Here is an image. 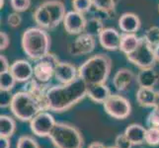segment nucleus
Returning a JSON list of instances; mask_svg holds the SVG:
<instances>
[{"mask_svg":"<svg viewBox=\"0 0 159 148\" xmlns=\"http://www.w3.org/2000/svg\"><path fill=\"white\" fill-rule=\"evenodd\" d=\"M115 145L118 148H131L134 145L129 140V138L125 135V133L118 134L115 138Z\"/></svg>","mask_w":159,"mask_h":148,"instance_id":"obj_35","label":"nucleus"},{"mask_svg":"<svg viewBox=\"0 0 159 148\" xmlns=\"http://www.w3.org/2000/svg\"><path fill=\"white\" fill-rule=\"evenodd\" d=\"M106 148H118V147L116 145H114V146H107Z\"/></svg>","mask_w":159,"mask_h":148,"instance_id":"obj_44","label":"nucleus"},{"mask_svg":"<svg viewBox=\"0 0 159 148\" xmlns=\"http://www.w3.org/2000/svg\"><path fill=\"white\" fill-rule=\"evenodd\" d=\"M143 39L153 48L159 46V27L151 26L150 28L147 29L144 33Z\"/></svg>","mask_w":159,"mask_h":148,"instance_id":"obj_27","label":"nucleus"},{"mask_svg":"<svg viewBox=\"0 0 159 148\" xmlns=\"http://www.w3.org/2000/svg\"><path fill=\"white\" fill-rule=\"evenodd\" d=\"M154 53H155L156 60H157V61H159V46H157V47L154 48Z\"/></svg>","mask_w":159,"mask_h":148,"instance_id":"obj_41","label":"nucleus"},{"mask_svg":"<svg viewBox=\"0 0 159 148\" xmlns=\"http://www.w3.org/2000/svg\"><path fill=\"white\" fill-rule=\"evenodd\" d=\"M16 79L11 73V71L0 73V90H9L12 91L16 84Z\"/></svg>","mask_w":159,"mask_h":148,"instance_id":"obj_28","label":"nucleus"},{"mask_svg":"<svg viewBox=\"0 0 159 148\" xmlns=\"http://www.w3.org/2000/svg\"><path fill=\"white\" fill-rule=\"evenodd\" d=\"M141 26L139 17L134 13H124L119 19V27L125 34H135Z\"/></svg>","mask_w":159,"mask_h":148,"instance_id":"obj_17","label":"nucleus"},{"mask_svg":"<svg viewBox=\"0 0 159 148\" xmlns=\"http://www.w3.org/2000/svg\"><path fill=\"white\" fill-rule=\"evenodd\" d=\"M144 148H145V147H144Z\"/></svg>","mask_w":159,"mask_h":148,"instance_id":"obj_45","label":"nucleus"},{"mask_svg":"<svg viewBox=\"0 0 159 148\" xmlns=\"http://www.w3.org/2000/svg\"><path fill=\"white\" fill-rule=\"evenodd\" d=\"M11 142L8 137H0V148H10Z\"/></svg>","mask_w":159,"mask_h":148,"instance_id":"obj_39","label":"nucleus"},{"mask_svg":"<svg viewBox=\"0 0 159 148\" xmlns=\"http://www.w3.org/2000/svg\"><path fill=\"white\" fill-rule=\"evenodd\" d=\"M124 133L134 146H139L145 143L146 128L143 125L139 123H131L128 125Z\"/></svg>","mask_w":159,"mask_h":148,"instance_id":"obj_18","label":"nucleus"},{"mask_svg":"<svg viewBox=\"0 0 159 148\" xmlns=\"http://www.w3.org/2000/svg\"><path fill=\"white\" fill-rule=\"evenodd\" d=\"M155 107H159V91H157V97H156V102H155Z\"/></svg>","mask_w":159,"mask_h":148,"instance_id":"obj_42","label":"nucleus"},{"mask_svg":"<svg viewBox=\"0 0 159 148\" xmlns=\"http://www.w3.org/2000/svg\"><path fill=\"white\" fill-rule=\"evenodd\" d=\"M87 90L88 85L80 77L70 83L50 87L46 94L47 111L53 113L68 111L87 96Z\"/></svg>","mask_w":159,"mask_h":148,"instance_id":"obj_1","label":"nucleus"},{"mask_svg":"<svg viewBox=\"0 0 159 148\" xmlns=\"http://www.w3.org/2000/svg\"><path fill=\"white\" fill-rule=\"evenodd\" d=\"M15 119L12 117L7 116V114H1L0 116V137L11 138L15 133Z\"/></svg>","mask_w":159,"mask_h":148,"instance_id":"obj_24","label":"nucleus"},{"mask_svg":"<svg viewBox=\"0 0 159 148\" xmlns=\"http://www.w3.org/2000/svg\"><path fill=\"white\" fill-rule=\"evenodd\" d=\"M10 66H11V65L8 62V59L4 56H0V73L9 71Z\"/></svg>","mask_w":159,"mask_h":148,"instance_id":"obj_38","label":"nucleus"},{"mask_svg":"<svg viewBox=\"0 0 159 148\" xmlns=\"http://www.w3.org/2000/svg\"><path fill=\"white\" fill-rule=\"evenodd\" d=\"M54 148H83L84 137L75 125L57 122L51 135L48 136Z\"/></svg>","mask_w":159,"mask_h":148,"instance_id":"obj_5","label":"nucleus"},{"mask_svg":"<svg viewBox=\"0 0 159 148\" xmlns=\"http://www.w3.org/2000/svg\"><path fill=\"white\" fill-rule=\"evenodd\" d=\"M135 80L139 87L154 89V87L158 83L159 76L153 68H144L139 69Z\"/></svg>","mask_w":159,"mask_h":148,"instance_id":"obj_19","label":"nucleus"},{"mask_svg":"<svg viewBox=\"0 0 159 148\" xmlns=\"http://www.w3.org/2000/svg\"><path fill=\"white\" fill-rule=\"evenodd\" d=\"M21 45L26 56L32 60H40L51 49V37L48 32L40 27L28 28L22 35Z\"/></svg>","mask_w":159,"mask_h":148,"instance_id":"obj_3","label":"nucleus"},{"mask_svg":"<svg viewBox=\"0 0 159 148\" xmlns=\"http://www.w3.org/2000/svg\"><path fill=\"white\" fill-rule=\"evenodd\" d=\"M157 97V91L152 88H142L139 87L135 93L136 102L140 107L143 108H154Z\"/></svg>","mask_w":159,"mask_h":148,"instance_id":"obj_21","label":"nucleus"},{"mask_svg":"<svg viewBox=\"0 0 159 148\" xmlns=\"http://www.w3.org/2000/svg\"><path fill=\"white\" fill-rule=\"evenodd\" d=\"M93 6L98 11L107 15H111L116 10L118 0H92Z\"/></svg>","mask_w":159,"mask_h":148,"instance_id":"obj_26","label":"nucleus"},{"mask_svg":"<svg viewBox=\"0 0 159 148\" xmlns=\"http://www.w3.org/2000/svg\"><path fill=\"white\" fill-rule=\"evenodd\" d=\"M145 143L149 146L159 145V128L149 127L148 128H146Z\"/></svg>","mask_w":159,"mask_h":148,"instance_id":"obj_29","label":"nucleus"},{"mask_svg":"<svg viewBox=\"0 0 159 148\" xmlns=\"http://www.w3.org/2000/svg\"><path fill=\"white\" fill-rule=\"evenodd\" d=\"M10 110L21 122H31L38 114L47 111L46 104L27 91L15 93Z\"/></svg>","mask_w":159,"mask_h":148,"instance_id":"obj_4","label":"nucleus"},{"mask_svg":"<svg viewBox=\"0 0 159 148\" xmlns=\"http://www.w3.org/2000/svg\"><path fill=\"white\" fill-rule=\"evenodd\" d=\"M10 71L15 77L16 81L20 83H26L34 77V66L26 59H18L11 64Z\"/></svg>","mask_w":159,"mask_h":148,"instance_id":"obj_12","label":"nucleus"},{"mask_svg":"<svg viewBox=\"0 0 159 148\" xmlns=\"http://www.w3.org/2000/svg\"><path fill=\"white\" fill-rule=\"evenodd\" d=\"M95 37L82 33L68 46V52L72 56H80L89 54L95 49Z\"/></svg>","mask_w":159,"mask_h":148,"instance_id":"obj_10","label":"nucleus"},{"mask_svg":"<svg viewBox=\"0 0 159 148\" xmlns=\"http://www.w3.org/2000/svg\"><path fill=\"white\" fill-rule=\"evenodd\" d=\"M10 5L15 12H25L31 6V0H10Z\"/></svg>","mask_w":159,"mask_h":148,"instance_id":"obj_32","label":"nucleus"},{"mask_svg":"<svg viewBox=\"0 0 159 148\" xmlns=\"http://www.w3.org/2000/svg\"><path fill=\"white\" fill-rule=\"evenodd\" d=\"M112 70V59L107 54L99 53L89 57L78 67V77L87 85L106 84Z\"/></svg>","mask_w":159,"mask_h":148,"instance_id":"obj_2","label":"nucleus"},{"mask_svg":"<svg viewBox=\"0 0 159 148\" xmlns=\"http://www.w3.org/2000/svg\"><path fill=\"white\" fill-rule=\"evenodd\" d=\"M4 6V0H1V3H0V7H3Z\"/></svg>","mask_w":159,"mask_h":148,"instance_id":"obj_43","label":"nucleus"},{"mask_svg":"<svg viewBox=\"0 0 159 148\" xmlns=\"http://www.w3.org/2000/svg\"><path fill=\"white\" fill-rule=\"evenodd\" d=\"M56 123L57 122L52 114L48 111H43L32 119L30 128L32 132L39 137H48L56 127Z\"/></svg>","mask_w":159,"mask_h":148,"instance_id":"obj_9","label":"nucleus"},{"mask_svg":"<svg viewBox=\"0 0 159 148\" xmlns=\"http://www.w3.org/2000/svg\"><path fill=\"white\" fill-rule=\"evenodd\" d=\"M84 15L77 11H69L63 20V27L69 35H80L84 32L86 26Z\"/></svg>","mask_w":159,"mask_h":148,"instance_id":"obj_11","label":"nucleus"},{"mask_svg":"<svg viewBox=\"0 0 159 148\" xmlns=\"http://www.w3.org/2000/svg\"><path fill=\"white\" fill-rule=\"evenodd\" d=\"M10 45V39L9 36L5 32L0 33V49L1 51H5Z\"/></svg>","mask_w":159,"mask_h":148,"instance_id":"obj_37","label":"nucleus"},{"mask_svg":"<svg viewBox=\"0 0 159 148\" xmlns=\"http://www.w3.org/2000/svg\"><path fill=\"white\" fill-rule=\"evenodd\" d=\"M111 95V90L106 84L89 85L87 90V97L96 104H104Z\"/></svg>","mask_w":159,"mask_h":148,"instance_id":"obj_20","label":"nucleus"},{"mask_svg":"<svg viewBox=\"0 0 159 148\" xmlns=\"http://www.w3.org/2000/svg\"><path fill=\"white\" fill-rule=\"evenodd\" d=\"M103 30H104V26L101 19L97 17H92L86 21V26L83 33L91 35L93 37H99Z\"/></svg>","mask_w":159,"mask_h":148,"instance_id":"obj_25","label":"nucleus"},{"mask_svg":"<svg viewBox=\"0 0 159 148\" xmlns=\"http://www.w3.org/2000/svg\"><path fill=\"white\" fill-rule=\"evenodd\" d=\"M22 23V17L19 12H14L10 13L7 17V24L11 27V28H17Z\"/></svg>","mask_w":159,"mask_h":148,"instance_id":"obj_36","label":"nucleus"},{"mask_svg":"<svg viewBox=\"0 0 159 148\" xmlns=\"http://www.w3.org/2000/svg\"><path fill=\"white\" fill-rule=\"evenodd\" d=\"M72 6L73 10L84 14L90 11L93 6V2L92 0H72Z\"/></svg>","mask_w":159,"mask_h":148,"instance_id":"obj_31","label":"nucleus"},{"mask_svg":"<svg viewBox=\"0 0 159 148\" xmlns=\"http://www.w3.org/2000/svg\"><path fill=\"white\" fill-rule=\"evenodd\" d=\"M42 4L46 7L48 14L51 16L52 22V28H56L61 22H63L65 15H66V11H65L64 4L61 1L50 0V1H46Z\"/></svg>","mask_w":159,"mask_h":148,"instance_id":"obj_16","label":"nucleus"},{"mask_svg":"<svg viewBox=\"0 0 159 148\" xmlns=\"http://www.w3.org/2000/svg\"><path fill=\"white\" fill-rule=\"evenodd\" d=\"M34 20L36 22V24L43 29H48L51 30L52 28V22L50 14H48V10L43 4H41L40 6H38L37 9L34 12Z\"/></svg>","mask_w":159,"mask_h":148,"instance_id":"obj_23","label":"nucleus"},{"mask_svg":"<svg viewBox=\"0 0 159 148\" xmlns=\"http://www.w3.org/2000/svg\"><path fill=\"white\" fill-rule=\"evenodd\" d=\"M136 76L129 68H120L113 78V85L115 89L119 92H124L129 90L133 85Z\"/></svg>","mask_w":159,"mask_h":148,"instance_id":"obj_15","label":"nucleus"},{"mask_svg":"<svg viewBox=\"0 0 159 148\" xmlns=\"http://www.w3.org/2000/svg\"><path fill=\"white\" fill-rule=\"evenodd\" d=\"M16 148H41L38 141L30 135H22L18 138Z\"/></svg>","mask_w":159,"mask_h":148,"instance_id":"obj_30","label":"nucleus"},{"mask_svg":"<svg viewBox=\"0 0 159 148\" xmlns=\"http://www.w3.org/2000/svg\"><path fill=\"white\" fill-rule=\"evenodd\" d=\"M141 38L136 36V34H122V41H120V51L124 52L125 56L131 53L139 47Z\"/></svg>","mask_w":159,"mask_h":148,"instance_id":"obj_22","label":"nucleus"},{"mask_svg":"<svg viewBox=\"0 0 159 148\" xmlns=\"http://www.w3.org/2000/svg\"><path fill=\"white\" fill-rule=\"evenodd\" d=\"M106 147L107 146H105V144L102 143L100 141H93L87 148H106Z\"/></svg>","mask_w":159,"mask_h":148,"instance_id":"obj_40","label":"nucleus"},{"mask_svg":"<svg viewBox=\"0 0 159 148\" xmlns=\"http://www.w3.org/2000/svg\"><path fill=\"white\" fill-rule=\"evenodd\" d=\"M14 94L9 90H0V107L5 109V108H10L11 103L13 101Z\"/></svg>","mask_w":159,"mask_h":148,"instance_id":"obj_33","label":"nucleus"},{"mask_svg":"<svg viewBox=\"0 0 159 148\" xmlns=\"http://www.w3.org/2000/svg\"><path fill=\"white\" fill-rule=\"evenodd\" d=\"M99 38V42L102 47L107 51L115 52L120 49V41H122V35L114 28H104L101 32Z\"/></svg>","mask_w":159,"mask_h":148,"instance_id":"obj_13","label":"nucleus"},{"mask_svg":"<svg viewBox=\"0 0 159 148\" xmlns=\"http://www.w3.org/2000/svg\"><path fill=\"white\" fill-rule=\"evenodd\" d=\"M146 123L148 127L159 128V107L152 108V111L149 113L148 117H147Z\"/></svg>","mask_w":159,"mask_h":148,"instance_id":"obj_34","label":"nucleus"},{"mask_svg":"<svg viewBox=\"0 0 159 148\" xmlns=\"http://www.w3.org/2000/svg\"><path fill=\"white\" fill-rule=\"evenodd\" d=\"M103 106L109 116L116 119H125L131 113L130 102L120 94H112Z\"/></svg>","mask_w":159,"mask_h":148,"instance_id":"obj_7","label":"nucleus"},{"mask_svg":"<svg viewBox=\"0 0 159 148\" xmlns=\"http://www.w3.org/2000/svg\"><path fill=\"white\" fill-rule=\"evenodd\" d=\"M125 56L130 63H133L139 69L153 68L155 62L157 61L154 53V48L149 46L143 38H141L139 47L133 52Z\"/></svg>","mask_w":159,"mask_h":148,"instance_id":"obj_6","label":"nucleus"},{"mask_svg":"<svg viewBox=\"0 0 159 148\" xmlns=\"http://www.w3.org/2000/svg\"><path fill=\"white\" fill-rule=\"evenodd\" d=\"M59 62L56 54L48 53L34 65V77L41 83L48 84L54 76V69Z\"/></svg>","mask_w":159,"mask_h":148,"instance_id":"obj_8","label":"nucleus"},{"mask_svg":"<svg viewBox=\"0 0 159 148\" xmlns=\"http://www.w3.org/2000/svg\"><path fill=\"white\" fill-rule=\"evenodd\" d=\"M54 77L60 84L70 83L78 77V68L70 62L60 61L54 69Z\"/></svg>","mask_w":159,"mask_h":148,"instance_id":"obj_14","label":"nucleus"}]
</instances>
